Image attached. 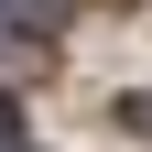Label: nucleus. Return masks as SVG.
<instances>
[{"label":"nucleus","mask_w":152,"mask_h":152,"mask_svg":"<svg viewBox=\"0 0 152 152\" xmlns=\"http://www.w3.org/2000/svg\"><path fill=\"white\" fill-rule=\"evenodd\" d=\"M11 141H22V109H11V98H0V152H11Z\"/></svg>","instance_id":"nucleus-1"}]
</instances>
